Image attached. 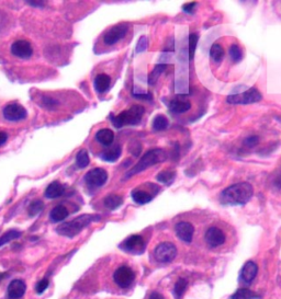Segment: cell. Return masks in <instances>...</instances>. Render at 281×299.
I'll return each mask as SVG.
<instances>
[{"label": "cell", "mask_w": 281, "mask_h": 299, "mask_svg": "<svg viewBox=\"0 0 281 299\" xmlns=\"http://www.w3.org/2000/svg\"><path fill=\"white\" fill-rule=\"evenodd\" d=\"M254 194L252 184L239 182L230 185L221 192L220 202L223 205H245L251 201Z\"/></svg>", "instance_id": "obj_1"}, {"label": "cell", "mask_w": 281, "mask_h": 299, "mask_svg": "<svg viewBox=\"0 0 281 299\" xmlns=\"http://www.w3.org/2000/svg\"><path fill=\"white\" fill-rule=\"evenodd\" d=\"M167 157H168L167 153H166L164 149L160 148H155L146 151L145 155H143V157L141 158L139 162H137L130 171L127 172L126 179H130L132 176H134V174L145 171L146 169H149L150 167H152V165L164 162V161L167 159Z\"/></svg>", "instance_id": "obj_2"}, {"label": "cell", "mask_w": 281, "mask_h": 299, "mask_svg": "<svg viewBox=\"0 0 281 299\" xmlns=\"http://www.w3.org/2000/svg\"><path fill=\"white\" fill-rule=\"evenodd\" d=\"M99 219L100 216L98 215H81L79 217L73 219L72 222L62 224L57 228V232L62 234V236L73 238L79 233L82 229L88 226V225Z\"/></svg>", "instance_id": "obj_3"}, {"label": "cell", "mask_w": 281, "mask_h": 299, "mask_svg": "<svg viewBox=\"0 0 281 299\" xmlns=\"http://www.w3.org/2000/svg\"><path fill=\"white\" fill-rule=\"evenodd\" d=\"M144 112L145 109L142 105H133L130 109L118 114L117 116H112L111 121L117 128H121L127 125L134 126L141 122Z\"/></svg>", "instance_id": "obj_4"}, {"label": "cell", "mask_w": 281, "mask_h": 299, "mask_svg": "<svg viewBox=\"0 0 281 299\" xmlns=\"http://www.w3.org/2000/svg\"><path fill=\"white\" fill-rule=\"evenodd\" d=\"M262 99V94L257 88L253 87V88L247 89L246 91L242 92V93H234L230 94L228 96L227 101L231 104H252L259 102Z\"/></svg>", "instance_id": "obj_5"}, {"label": "cell", "mask_w": 281, "mask_h": 299, "mask_svg": "<svg viewBox=\"0 0 281 299\" xmlns=\"http://www.w3.org/2000/svg\"><path fill=\"white\" fill-rule=\"evenodd\" d=\"M155 259L159 263L167 264L173 262L177 256V248L172 242H163L155 248Z\"/></svg>", "instance_id": "obj_6"}, {"label": "cell", "mask_w": 281, "mask_h": 299, "mask_svg": "<svg viewBox=\"0 0 281 299\" xmlns=\"http://www.w3.org/2000/svg\"><path fill=\"white\" fill-rule=\"evenodd\" d=\"M128 32V23H119V24L112 26L109 29L105 34L103 35V42L105 45L112 46L117 44L119 41L126 38L127 33Z\"/></svg>", "instance_id": "obj_7"}, {"label": "cell", "mask_w": 281, "mask_h": 299, "mask_svg": "<svg viewBox=\"0 0 281 299\" xmlns=\"http://www.w3.org/2000/svg\"><path fill=\"white\" fill-rule=\"evenodd\" d=\"M113 279L119 287L128 288L134 282L135 273L134 271L127 265L120 266L113 274Z\"/></svg>", "instance_id": "obj_8"}, {"label": "cell", "mask_w": 281, "mask_h": 299, "mask_svg": "<svg viewBox=\"0 0 281 299\" xmlns=\"http://www.w3.org/2000/svg\"><path fill=\"white\" fill-rule=\"evenodd\" d=\"M85 181L90 187H101L108 181V172L102 168L91 169L85 176Z\"/></svg>", "instance_id": "obj_9"}, {"label": "cell", "mask_w": 281, "mask_h": 299, "mask_svg": "<svg viewBox=\"0 0 281 299\" xmlns=\"http://www.w3.org/2000/svg\"><path fill=\"white\" fill-rule=\"evenodd\" d=\"M121 249L132 254H142L145 250V241L140 234H132L122 242Z\"/></svg>", "instance_id": "obj_10"}, {"label": "cell", "mask_w": 281, "mask_h": 299, "mask_svg": "<svg viewBox=\"0 0 281 299\" xmlns=\"http://www.w3.org/2000/svg\"><path fill=\"white\" fill-rule=\"evenodd\" d=\"M204 239L206 245H208L210 248L221 247L222 245H224L225 240H227L223 230L214 226L210 227L208 230H206L204 234Z\"/></svg>", "instance_id": "obj_11"}, {"label": "cell", "mask_w": 281, "mask_h": 299, "mask_svg": "<svg viewBox=\"0 0 281 299\" xmlns=\"http://www.w3.org/2000/svg\"><path fill=\"white\" fill-rule=\"evenodd\" d=\"M26 110L22 107V105L18 103H11L8 104L6 108L3 109V116L7 121L10 122H18L21 119H25L26 117Z\"/></svg>", "instance_id": "obj_12"}, {"label": "cell", "mask_w": 281, "mask_h": 299, "mask_svg": "<svg viewBox=\"0 0 281 299\" xmlns=\"http://www.w3.org/2000/svg\"><path fill=\"white\" fill-rule=\"evenodd\" d=\"M11 53L15 56L19 58H30L33 54V48L29 41L26 40H18L11 45Z\"/></svg>", "instance_id": "obj_13"}, {"label": "cell", "mask_w": 281, "mask_h": 299, "mask_svg": "<svg viewBox=\"0 0 281 299\" xmlns=\"http://www.w3.org/2000/svg\"><path fill=\"white\" fill-rule=\"evenodd\" d=\"M175 232L181 241L190 243L192 241L193 233H195V227L192 226V224L188 222H179L175 226Z\"/></svg>", "instance_id": "obj_14"}, {"label": "cell", "mask_w": 281, "mask_h": 299, "mask_svg": "<svg viewBox=\"0 0 281 299\" xmlns=\"http://www.w3.org/2000/svg\"><path fill=\"white\" fill-rule=\"evenodd\" d=\"M170 111L176 114H182L188 112L191 109V102L190 100L187 99L183 95H178L174 98L169 103Z\"/></svg>", "instance_id": "obj_15"}, {"label": "cell", "mask_w": 281, "mask_h": 299, "mask_svg": "<svg viewBox=\"0 0 281 299\" xmlns=\"http://www.w3.org/2000/svg\"><path fill=\"white\" fill-rule=\"evenodd\" d=\"M258 273V266L253 261H248L244 264L242 272H241V279L244 284H252L253 280L255 279Z\"/></svg>", "instance_id": "obj_16"}, {"label": "cell", "mask_w": 281, "mask_h": 299, "mask_svg": "<svg viewBox=\"0 0 281 299\" xmlns=\"http://www.w3.org/2000/svg\"><path fill=\"white\" fill-rule=\"evenodd\" d=\"M131 196H132V200L134 201L136 204L145 205L153 201L155 193L150 192L149 190H144V188H142V187H137L132 191Z\"/></svg>", "instance_id": "obj_17"}, {"label": "cell", "mask_w": 281, "mask_h": 299, "mask_svg": "<svg viewBox=\"0 0 281 299\" xmlns=\"http://www.w3.org/2000/svg\"><path fill=\"white\" fill-rule=\"evenodd\" d=\"M26 283L21 279H13L8 286V297L10 299H19L26 293Z\"/></svg>", "instance_id": "obj_18"}, {"label": "cell", "mask_w": 281, "mask_h": 299, "mask_svg": "<svg viewBox=\"0 0 281 299\" xmlns=\"http://www.w3.org/2000/svg\"><path fill=\"white\" fill-rule=\"evenodd\" d=\"M66 191V186L64 184L59 183L58 181H54L50 184L45 190L44 195L48 199H57V197L64 195Z\"/></svg>", "instance_id": "obj_19"}, {"label": "cell", "mask_w": 281, "mask_h": 299, "mask_svg": "<svg viewBox=\"0 0 281 299\" xmlns=\"http://www.w3.org/2000/svg\"><path fill=\"white\" fill-rule=\"evenodd\" d=\"M96 140L100 142L102 146H111L114 140V133L111 130H109V128H102V130L97 132Z\"/></svg>", "instance_id": "obj_20"}, {"label": "cell", "mask_w": 281, "mask_h": 299, "mask_svg": "<svg viewBox=\"0 0 281 299\" xmlns=\"http://www.w3.org/2000/svg\"><path fill=\"white\" fill-rule=\"evenodd\" d=\"M110 84H111V78L105 73H99L95 78V89L99 93H104L109 89Z\"/></svg>", "instance_id": "obj_21"}, {"label": "cell", "mask_w": 281, "mask_h": 299, "mask_svg": "<svg viewBox=\"0 0 281 299\" xmlns=\"http://www.w3.org/2000/svg\"><path fill=\"white\" fill-rule=\"evenodd\" d=\"M70 215V211L64 205H57L51 210L50 213V218L53 223H59L63 222L64 219H66Z\"/></svg>", "instance_id": "obj_22"}, {"label": "cell", "mask_w": 281, "mask_h": 299, "mask_svg": "<svg viewBox=\"0 0 281 299\" xmlns=\"http://www.w3.org/2000/svg\"><path fill=\"white\" fill-rule=\"evenodd\" d=\"M121 154H122L121 146L116 145L113 146L112 148L104 150L103 153L100 155V157L102 160L108 161V162H114V161H117L120 157H121Z\"/></svg>", "instance_id": "obj_23"}, {"label": "cell", "mask_w": 281, "mask_h": 299, "mask_svg": "<svg viewBox=\"0 0 281 299\" xmlns=\"http://www.w3.org/2000/svg\"><path fill=\"white\" fill-rule=\"evenodd\" d=\"M103 204L108 209L114 210L123 204V197L118 195V194H109L103 200Z\"/></svg>", "instance_id": "obj_24"}, {"label": "cell", "mask_w": 281, "mask_h": 299, "mask_svg": "<svg viewBox=\"0 0 281 299\" xmlns=\"http://www.w3.org/2000/svg\"><path fill=\"white\" fill-rule=\"evenodd\" d=\"M224 53L225 52H224V48H223L222 45L216 43V44H213L211 46L210 57L215 64H220L221 62L223 61Z\"/></svg>", "instance_id": "obj_25"}, {"label": "cell", "mask_w": 281, "mask_h": 299, "mask_svg": "<svg viewBox=\"0 0 281 299\" xmlns=\"http://www.w3.org/2000/svg\"><path fill=\"white\" fill-rule=\"evenodd\" d=\"M175 178H176V171H175V170H163V171H160L157 176H156L157 181L166 184V185H169L170 183H173Z\"/></svg>", "instance_id": "obj_26"}, {"label": "cell", "mask_w": 281, "mask_h": 299, "mask_svg": "<svg viewBox=\"0 0 281 299\" xmlns=\"http://www.w3.org/2000/svg\"><path fill=\"white\" fill-rule=\"evenodd\" d=\"M259 295L257 293L251 291L248 288H239L238 291L233 294L231 299H259Z\"/></svg>", "instance_id": "obj_27"}, {"label": "cell", "mask_w": 281, "mask_h": 299, "mask_svg": "<svg viewBox=\"0 0 281 299\" xmlns=\"http://www.w3.org/2000/svg\"><path fill=\"white\" fill-rule=\"evenodd\" d=\"M169 122L165 115H156L153 119V130L156 132L165 131L168 127Z\"/></svg>", "instance_id": "obj_28"}, {"label": "cell", "mask_w": 281, "mask_h": 299, "mask_svg": "<svg viewBox=\"0 0 281 299\" xmlns=\"http://www.w3.org/2000/svg\"><path fill=\"white\" fill-rule=\"evenodd\" d=\"M188 286V282L185 278H179L174 287V296L176 299H180L185 294Z\"/></svg>", "instance_id": "obj_29"}, {"label": "cell", "mask_w": 281, "mask_h": 299, "mask_svg": "<svg viewBox=\"0 0 281 299\" xmlns=\"http://www.w3.org/2000/svg\"><path fill=\"white\" fill-rule=\"evenodd\" d=\"M76 163L80 169L86 168L87 165L89 164L88 151L85 149H81L80 151H78V154L76 156Z\"/></svg>", "instance_id": "obj_30"}, {"label": "cell", "mask_w": 281, "mask_h": 299, "mask_svg": "<svg viewBox=\"0 0 281 299\" xmlns=\"http://www.w3.org/2000/svg\"><path fill=\"white\" fill-rule=\"evenodd\" d=\"M166 68H167V66H166L165 64H164V65H162V64H160V65H156L155 68H154V70L151 72V75L149 77V84L154 85L155 82L157 81L159 76L162 75V73L166 70Z\"/></svg>", "instance_id": "obj_31"}, {"label": "cell", "mask_w": 281, "mask_h": 299, "mask_svg": "<svg viewBox=\"0 0 281 299\" xmlns=\"http://www.w3.org/2000/svg\"><path fill=\"white\" fill-rule=\"evenodd\" d=\"M230 56L235 64L239 63L243 59V52L237 44H233L230 47Z\"/></svg>", "instance_id": "obj_32"}, {"label": "cell", "mask_w": 281, "mask_h": 299, "mask_svg": "<svg viewBox=\"0 0 281 299\" xmlns=\"http://www.w3.org/2000/svg\"><path fill=\"white\" fill-rule=\"evenodd\" d=\"M197 44H198V35L196 33H191L188 38V54L190 55V59L195 57Z\"/></svg>", "instance_id": "obj_33"}, {"label": "cell", "mask_w": 281, "mask_h": 299, "mask_svg": "<svg viewBox=\"0 0 281 299\" xmlns=\"http://www.w3.org/2000/svg\"><path fill=\"white\" fill-rule=\"evenodd\" d=\"M21 236V232L18 231V230H9L8 232H6L3 236L0 237V247L6 245L7 242L15 240V239L19 238Z\"/></svg>", "instance_id": "obj_34"}, {"label": "cell", "mask_w": 281, "mask_h": 299, "mask_svg": "<svg viewBox=\"0 0 281 299\" xmlns=\"http://www.w3.org/2000/svg\"><path fill=\"white\" fill-rule=\"evenodd\" d=\"M42 209H43L42 201L38 200V201L32 202L29 206V208H27V211H29L30 216H35V215H38Z\"/></svg>", "instance_id": "obj_35"}, {"label": "cell", "mask_w": 281, "mask_h": 299, "mask_svg": "<svg viewBox=\"0 0 281 299\" xmlns=\"http://www.w3.org/2000/svg\"><path fill=\"white\" fill-rule=\"evenodd\" d=\"M146 47H147V39H146V36H141V39L139 40V42H137L136 48H135L136 54L143 53L146 49Z\"/></svg>", "instance_id": "obj_36"}, {"label": "cell", "mask_w": 281, "mask_h": 299, "mask_svg": "<svg viewBox=\"0 0 281 299\" xmlns=\"http://www.w3.org/2000/svg\"><path fill=\"white\" fill-rule=\"evenodd\" d=\"M258 142H259V138H258V136H248L245 140H244V145H245L246 147H248V148H253V147H255Z\"/></svg>", "instance_id": "obj_37"}, {"label": "cell", "mask_w": 281, "mask_h": 299, "mask_svg": "<svg viewBox=\"0 0 281 299\" xmlns=\"http://www.w3.org/2000/svg\"><path fill=\"white\" fill-rule=\"evenodd\" d=\"M49 280L48 279H42V280H40V282L36 284V287H35V291H36V293L38 294H42V293H44L45 291H47V288L49 287Z\"/></svg>", "instance_id": "obj_38"}, {"label": "cell", "mask_w": 281, "mask_h": 299, "mask_svg": "<svg viewBox=\"0 0 281 299\" xmlns=\"http://www.w3.org/2000/svg\"><path fill=\"white\" fill-rule=\"evenodd\" d=\"M43 104L47 109H53L55 107H57L58 102L53 98H44L43 99Z\"/></svg>", "instance_id": "obj_39"}, {"label": "cell", "mask_w": 281, "mask_h": 299, "mask_svg": "<svg viewBox=\"0 0 281 299\" xmlns=\"http://www.w3.org/2000/svg\"><path fill=\"white\" fill-rule=\"evenodd\" d=\"M197 2H195V1H192V2H188V3H185L182 6V10L185 11L186 13H193L195 12V10H196V8H197Z\"/></svg>", "instance_id": "obj_40"}, {"label": "cell", "mask_w": 281, "mask_h": 299, "mask_svg": "<svg viewBox=\"0 0 281 299\" xmlns=\"http://www.w3.org/2000/svg\"><path fill=\"white\" fill-rule=\"evenodd\" d=\"M8 140V134L6 132H0V147L6 144Z\"/></svg>", "instance_id": "obj_41"}, {"label": "cell", "mask_w": 281, "mask_h": 299, "mask_svg": "<svg viewBox=\"0 0 281 299\" xmlns=\"http://www.w3.org/2000/svg\"><path fill=\"white\" fill-rule=\"evenodd\" d=\"M149 299H165V298H164L162 294H159L157 292H154V293L151 294V296H150Z\"/></svg>", "instance_id": "obj_42"}, {"label": "cell", "mask_w": 281, "mask_h": 299, "mask_svg": "<svg viewBox=\"0 0 281 299\" xmlns=\"http://www.w3.org/2000/svg\"><path fill=\"white\" fill-rule=\"evenodd\" d=\"M29 4H32V6H43V1H26Z\"/></svg>", "instance_id": "obj_43"}, {"label": "cell", "mask_w": 281, "mask_h": 299, "mask_svg": "<svg viewBox=\"0 0 281 299\" xmlns=\"http://www.w3.org/2000/svg\"><path fill=\"white\" fill-rule=\"evenodd\" d=\"M4 277V274H2V273H0V282H1V279Z\"/></svg>", "instance_id": "obj_44"}]
</instances>
